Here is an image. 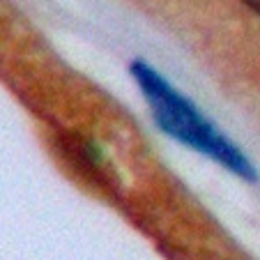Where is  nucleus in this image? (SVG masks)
I'll use <instances>...</instances> for the list:
<instances>
[{
	"label": "nucleus",
	"mask_w": 260,
	"mask_h": 260,
	"mask_svg": "<svg viewBox=\"0 0 260 260\" xmlns=\"http://www.w3.org/2000/svg\"><path fill=\"white\" fill-rule=\"evenodd\" d=\"M244 3H246V5H249L253 12H258V14H260V0H244Z\"/></svg>",
	"instance_id": "f03ea898"
},
{
	"label": "nucleus",
	"mask_w": 260,
	"mask_h": 260,
	"mask_svg": "<svg viewBox=\"0 0 260 260\" xmlns=\"http://www.w3.org/2000/svg\"><path fill=\"white\" fill-rule=\"evenodd\" d=\"M132 74L150 104L154 122L168 136L219 161L235 175L244 180H255L253 166L240 147L228 141L187 97H182L173 85H168L152 67H147L145 62H134Z\"/></svg>",
	"instance_id": "f257e3e1"
}]
</instances>
